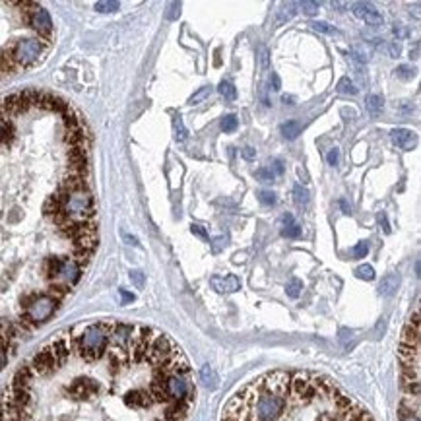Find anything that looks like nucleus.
I'll return each mask as SVG.
<instances>
[{
	"label": "nucleus",
	"mask_w": 421,
	"mask_h": 421,
	"mask_svg": "<svg viewBox=\"0 0 421 421\" xmlns=\"http://www.w3.org/2000/svg\"><path fill=\"white\" fill-rule=\"evenodd\" d=\"M192 369L173 338L150 326L78 324L21 365L0 398V421H184Z\"/></svg>",
	"instance_id": "f257e3e1"
},
{
	"label": "nucleus",
	"mask_w": 421,
	"mask_h": 421,
	"mask_svg": "<svg viewBox=\"0 0 421 421\" xmlns=\"http://www.w3.org/2000/svg\"><path fill=\"white\" fill-rule=\"evenodd\" d=\"M221 421H375L336 382L309 371H270L235 392Z\"/></svg>",
	"instance_id": "f03ea898"
},
{
	"label": "nucleus",
	"mask_w": 421,
	"mask_h": 421,
	"mask_svg": "<svg viewBox=\"0 0 421 421\" xmlns=\"http://www.w3.org/2000/svg\"><path fill=\"white\" fill-rule=\"evenodd\" d=\"M400 359V421H420V311L408 319L398 347Z\"/></svg>",
	"instance_id": "7ed1b4c3"
},
{
	"label": "nucleus",
	"mask_w": 421,
	"mask_h": 421,
	"mask_svg": "<svg viewBox=\"0 0 421 421\" xmlns=\"http://www.w3.org/2000/svg\"><path fill=\"white\" fill-rule=\"evenodd\" d=\"M62 212L68 218L76 220V221H93L95 204H93V196H91L89 188L87 190H76V192H70V194L62 196Z\"/></svg>",
	"instance_id": "20e7f679"
},
{
	"label": "nucleus",
	"mask_w": 421,
	"mask_h": 421,
	"mask_svg": "<svg viewBox=\"0 0 421 421\" xmlns=\"http://www.w3.org/2000/svg\"><path fill=\"white\" fill-rule=\"evenodd\" d=\"M49 47V41H43V39H21V41H16L12 43V57H14V62L18 64V68H27V66H33L41 55L45 53V49Z\"/></svg>",
	"instance_id": "39448f33"
},
{
	"label": "nucleus",
	"mask_w": 421,
	"mask_h": 421,
	"mask_svg": "<svg viewBox=\"0 0 421 421\" xmlns=\"http://www.w3.org/2000/svg\"><path fill=\"white\" fill-rule=\"evenodd\" d=\"M27 23L39 33V39L51 43V37H53V20H51V14H49L45 8H39V6H37V8L29 14Z\"/></svg>",
	"instance_id": "423d86ee"
},
{
	"label": "nucleus",
	"mask_w": 421,
	"mask_h": 421,
	"mask_svg": "<svg viewBox=\"0 0 421 421\" xmlns=\"http://www.w3.org/2000/svg\"><path fill=\"white\" fill-rule=\"evenodd\" d=\"M351 12H353L355 18L363 20L369 25H382V21H384L382 14L373 4H369V2H355V4H351Z\"/></svg>",
	"instance_id": "0eeeda50"
},
{
	"label": "nucleus",
	"mask_w": 421,
	"mask_h": 421,
	"mask_svg": "<svg viewBox=\"0 0 421 421\" xmlns=\"http://www.w3.org/2000/svg\"><path fill=\"white\" fill-rule=\"evenodd\" d=\"M80 278H82V266H78V262L74 258L64 256L62 266H60V281L72 289L80 281Z\"/></svg>",
	"instance_id": "6e6552de"
},
{
	"label": "nucleus",
	"mask_w": 421,
	"mask_h": 421,
	"mask_svg": "<svg viewBox=\"0 0 421 421\" xmlns=\"http://www.w3.org/2000/svg\"><path fill=\"white\" fill-rule=\"evenodd\" d=\"M390 138L400 150H412L418 144V136L410 128H396L390 132Z\"/></svg>",
	"instance_id": "1a4fd4ad"
},
{
	"label": "nucleus",
	"mask_w": 421,
	"mask_h": 421,
	"mask_svg": "<svg viewBox=\"0 0 421 421\" xmlns=\"http://www.w3.org/2000/svg\"><path fill=\"white\" fill-rule=\"evenodd\" d=\"M280 231L287 239H299L301 237V225L295 221V218L291 214H283L280 218Z\"/></svg>",
	"instance_id": "9d476101"
},
{
	"label": "nucleus",
	"mask_w": 421,
	"mask_h": 421,
	"mask_svg": "<svg viewBox=\"0 0 421 421\" xmlns=\"http://www.w3.org/2000/svg\"><path fill=\"white\" fill-rule=\"evenodd\" d=\"M210 283L214 285V289L216 291H220V293H229V291H237L239 287H241V281L235 278V276H229V278H220V276H214L212 280H210Z\"/></svg>",
	"instance_id": "9b49d317"
},
{
	"label": "nucleus",
	"mask_w": 421,
	"mask_h": 421,
	"mask_svg": "<svg viewBox=\"0 0 421 421\" xmlns=\"http://www.w3.org/2000/svg\"><path fill=\"white\" fill-rule=\"evenodd\" d=\"M16 70H18V64L14 62V57H12V45L0 47V76L14 74Z\"/></svg>",
	"instance_id": "f8f14e48"
},
{
	"label": "nucleus",
	"mask_w": 421,
	"mask_h": 421,
	"mask_svg": "<svg viewBox=\"0 0 421 421\" xmlns=\"http://www.w3.org/2000/svg\"><path fill=\"white\" fill-rule=\"evenodd\" d=\"M43 212H45V216H49V218H53V216H57L59 212H62V196H60L59 192H55L53 196H49L47 202H45V206H43Z\"/></svg>",
	"instance_id": "ddd939ff"
},
{
	"label": "nucleus",
	"mask_w": 421,
	"mask_h": 421,
	"mask_svg": "<svg viewBox=\"0 0 421 421\" xmlns=\"http://www.w3.org/2000/svg\"><path fill=\"white\" fill-rule=\"evenodd\" d=\"M365 107H367V111H369L373 117H377V115H381V113H382L384 99H382L381 95H367V99H365Z\"/></svg>",
	"instance_id": "4468645a"
},
{
	"label": "nucleus",
	"mask_w": 421,
	"mask_h": 421,
	"mask_svg": "<svg viewBox=\"0 0 421 421\" xmlns=\"http://www.w3.org/2000/svg\"><path fill=\"white\" fill-rule=\"evenodd\" d=\"M280 130H281L283 138H287V140H295V138L301 134V124H299L297 120H287V122H283V124L280 126Z\"/></svg>",
	"instance_id": "2eb2a0df"
},
{
	"label": "nucleus",
	"mask_w": 421,
	"mask_h": 421,
	"mask_svg": "<svg viewBox=\"0 0 421 421\" xmlns=\"http://www.w3.org/2000/svg\"><path fill=\"white\" fill-rule=\"evenodd\" d=\"M398 281H400V278H398L396 274L386 276V278L381 281V293H382V295H390V293L398 287Z\"/></svg>",
	"instance_id": "dca6fc26"
},
{
	"label": "nucleus",
	"mask_w": 421,
	"mask_h": 421,
	"mask_svg": "<svg viewBox=\"0 0 421 421\" xmlns=\"http://www.w3.org/2000/svg\"><path fill=\"white\" fill-rule=\"evenodd\" d=\"M218 91H220V95H221V97H225V101H233V99L237 97V89L233 87V84H231V82H227V80L220 82V85H218Z\"/></svg>",
	"instance_id": "f3484780"
},
{
	"label": "nucleus",
	"mask_w": 421,
	"mask_h": 421,
	"mask_svg": "<svg viewBox=\"0 0 421 421\" xmlns=\"http://www.w3.org/2000/svg\"><path fill=\"white\" fill-rule=\"evenodd\" d=\"M120 8V4L117 0H101V2H95V10L101 12V14H111V12H117Z\"/></svg>",
	"instance_id": "a211bd4d"
},
{
	"label": "nucleus",
	"mask_w": 421,
	"mask_h": 421,
	"mask_svg": "<svg viewBox=\"0 0 421 421\" xmlns=\"http://www.w3.org/2000/svg\"><path fill=\"white\" fill-rule=\"evenodd\" d=\"M173 128H175V140H177V142H184V140L188 138V130L184 128V122H182L180 117H177V119L173 120Z\"/></svg>",
	"instance_id": "6ab92c4d"
},
{
	"label": "nucleus",
	"mask_w": 421,
	"mask_h": 421,
	"mask_svg": "<svg viewBox=\"0 0 421 421\" xmlns=\"http://www.w3.org/2000/svg\"><path fill=\"white\" fill-rule=\"evenodd\" d=\"M315 31H321V33H326V35H340V31H338L334 25H330V23H326V21H311L309 23Z\"/></svg>",
	"instance_id": "aec40b11"
},
{
	"label": "nucleus",
	"mask_w": 421,
	"mask_h": 421,
	"mask_svg": "<svg viewBox=\"0 0 421 421\" xmlns=\"http://www.w3.org/2000/svg\"><path fill=\"white\" fill-rule=\"evenodd\" d=\"M293 200H295L297 206H305V204L309 202V190H307L305 186L297 184V186L293 188Z\"/></svg>",
	"instance_id": "412c9836"
},
{
	"label": "nucleus",
	"mask_w": 421,
	"mask_h": 421,
	"mask_svg": "<svg viewBox=\"0 0 421 421\" xmlns=\"http://www.w3.org/2000/svg\"><path fill=\"white\" fill-rule=\"evenodd\" d=\"M338 91L343 93V95H355V93H357V87H355V84L345 76V78H341V80L338 82Z\"/></svg>",
	"instance_id": "4be33fe9"
},
{
	"label": "nucleus",
	"mask_w": 421,
	"mask_h": 421,
	"mask_svg": "<svg viewBox=\"0 0 421 421\" xmlns=\"http://www.w3.org/2000/svg\"><path fill=\"white\" fill-rule=\"evenodd\" d=\"M237 126H239V120H237L235 115H227V117L221 119V130L223 132H235Z\"/></svg>",
	"instance_id": "5701e85b"
},
{
	"label": "nucleus",
	"mask_w": 421,
	"mask_h": 421,
	"mask_svg": "<svg viewBox=\"0 0 421 421\" xmlns=\"http://www.w3.org/2000/svg\"><path fill=\"white\" fill-rule=\"evenodd\" d=\"M355 276H357V278H361V280H367V281H371V280H375V270H373V266H369V264H363V266L355 268Z\"/></svg>",
	"instance_id": "b1692460"
},
{
	"label": "nucleus",
	"mask_w": 421,
	"mask_h": 421,
	"mask_svg": "<svg viewBox=\"0 0 421 421\" xmlns=\"http://www.w3.org/2000/svg\"><path fill=\"white\" fill-rule=\"evenodd\" d=\"M297 6L301 8V12H303L305 16H315V14L319 12V8H321L319 2H309V0H303V2H299Z\"/></svg>",
	"instance_id": "393cba45"
},
{
	"label": "nucleus",
	"mask_w": 421,
	"mask_h": 421,
	"mask_svg": "<svg viewBox=\"0 0 421 421\" xmlns=\"http://www.w3.org/2000/svg\"><path fill=\"white\" fill-rule=\"evenodd\" d=\"M301 289H303V281H301V280H297V278H293V280L285 285V291H287V295H289V297H297V295L301 293Z\"/></svg>",
	"instance_id": "a878e982"
},
{
	"label": "nucleus",
	"mask_w": 421,
	"mask_h": 421,
	"mask_svg": "<svg viewBox=\"0 0 421 421\" xmlns=\"http://www.w3.org/2000/svg\"><path fill=\"white\" fill-rule=\"evenodd\" d=\"M210 93H212V87L204 85V87H200V89H198V91H196V93H194V95H192V97L188 99V103H190V105H196V103L204 101V99H206V97H208Z\"/></svg>",
	"instance_id": "bb28decb"
},
{
	"label": "nucleus",
	"mask_w": 421,
	"mask_h": 421,
	"mask_svg": "<svg viewBox=\"0 0 421 421\" xmlns=\"http://www.w3.org/2000/svg\"><path fill=\"white\" fill-rule=\"evenodd\" d=\"M349 253H351L353 258H365L367 253H369V243H367V241H359Z\"/></svg>",
	"instance_id": "cd10ccee"
},
{
	"label": "nucleus",
	"mask_w": 421,
	"mask_h": 421,
	"mask_svg": "<svg viewBox=\"0 0 421 421\" xmlns=\"http://www.w3.org/2000/svg\"><path fill=\"white\" fill-rule=\"evenodd\" d=\"M258 200H260V204H264V206H274L276 204V194L272 192V190H260L258 192Z\"/></svg>",
	"instance_id": "c85d7f7f"
},
{
	"label": "nucleus",
	"mask_w": 421,
	"mask_h": 421,
	"mask_svg": "<svg viewBox=\"0 0 421 421\" xmlns=\"http://www.w3.org/2000/svg\"><path fill=\"white\" fill-rule=\"evenodd\" d=\"M394 74H396V78H400V80H412V78H414V70H412L410 66H406V64L398 66V68L394 70Z\"/></svg>",
	"instance_id": "c756f323"
},
{
	"label": "nucleus",
	"mask_w": 421,
	"mask_h": 421,
	"mask_svg": "<svg viewBox=\"0 0 421 421\" xmlns=\"http://www.w3.org/2000/svg\"><path fill=\"white\" fill-rule=\"evenodd\" d=\"M254 177L260 180V182H270V180H274V175L270 173V169L268 167H260L254 171Z\"/></svg>",
	"instance_id": "7c9ffc66"
},
{
	"label": "nucleus",
	"mask_w": 421,
	"mask_h": 421,
	"mask_svg": "<svg viewBox=\"0 0 421 421\" xmlns=\"http://www.w3.org/2000/svg\"><path fill=\"white\" fill-rule=\"evenodd\" d=\"M326 161H328V165H332V167L340 165V150H338V148H332V150L326 154Z\"/></svg>",
	"instance_id": "2f4dec72"
},
{
	"label": "nucleus",
	"mask_w": 421,
	"mask_h": 421,
	"mask_svg": "<svg viewBox=\"0 0 421 421\" xmlns=\"http://www.w3.org/2000/svg\"><path fill=\"white\" fill-rule=\"evenodd\" d=\"M270 173H272V175H274V177H276V175H281V173H283V171H285V167H283V161H281V160H274V161H272V163H270Z\"/></svg>",
	"instance_id": "473e14b6"
},
{
	"label": "nucleus",
	"mask_w": 421,
	"mask_h": 421,
	"mask_svg": "<svg viewBox=\"0 0 421 421\" xmlns=\"http://www.w3.org/2000/svg\"><path fill=\"white\" fill-rule=\"evenodd\" d=\"M179 14H180V4H179V2H171V4H169L167 20H177Z\"/></svg>",
	"instance_id": "72a5a7b5"
},
{
	"label": "nucleus",
	"mask_w": 421,
	"mask_h": 421,
	"mask_svg": "<svg viewBox=\"0 0 421 421\" xmlns=\"http://www.w3.org/2000/svg\"><path fill=\"white\" fill-rule=\"evenodd\" d=\"M268 82H270V89H274V91H280L281 89V80H280V76L276 74V72H272L270 74V78H268Z\"/></svg>",
	"instance_id": "f704fd0d"
},
{
	"label": "nucleus",
	"mask_w": 421,
	"mask_h": 421,
	"mask_svg": "<svg viewBox=\"0 0 421 421\" xmlns=\"http://www.w3.org/2000/svg\"><path fill=\"white\" fill-rule=\"evenodd\" d=\"M268 57H270V55H268V49L262 47V49H260V66H262L264 70L270 66V59H268Z\"/></svg>",
	"instance_id": "c9c22d12"
},
{
	"label": "nucleus",
	"mask_w": 421,
	"mask_h": 421,
	"mask_svg": "<svg viewBox=\"0 0 421 421\" xmlns=\"http://www.w3.org/2000/svg\"><path fill=\"white\" fill-rule=\"evenodd\" d=\"M190 231H192L194 235L202 237V239H208V231H206L202 225H198V223H192V225H190Z\"/></svg>",
	"instance_id": "e433bc0d"
},
{
	"label": "nucleus",
	"mask_w": 421,
	"mask_h": 421,
	"mask_svg": "<svg viewBox=\"0 0 421 421\" xmlns=\"http://www.w3.org/2000/svg\"><path fill=\"white\" fill-rule=\"evenodd\" d=\"M130 280H132L138 287H142V285H144V274H142V272H138V270L130 272Z\"/></svg>",
	"instance_id": "4c0bfd02"
},
{
	"label": "nucleus",
	"mask_w": 421,
	"mask_h": 421,
	"mask_svg": "<svg viewBox=\"0 0 421 421\" xmlns=\"http://www.w3.org/2000/svg\"><path fill=\"white\" fill-rule=\"evenodd\" d=\"M243 158H245V160H249V161L254 160V158H256V150L251 148V146H247V148L243 150Z\"/></svg>",
	"instance_id": "58836bf2"
},
{
	"label": "nucleus",
	"mask_w": 421,
	"mask_h": 421,
	"mask_svg": "<svg viewBox=\"0 0 421 421\" xmlns=\"http://www.w3.org/2000/svg\"><path fill=\"white\" fill-rule=\"evenodd\" d=\"M388 51H390V57H394V59H396V57L400 55V51H402V49H400V45H398V43H390V45H388Z\"/></svg>",
	"instance_id": "ea45409f"
},
{
	"label": "nucleus",
	"mask_w": 421,
	"mask_h": 421,
	"mask_svg": "<svg viewBox=\"0 0 421 421\" xmlns=\"http://www.w3.org/2000/svg\"><path fill=\"white\" fill-rule=\"evenodd\" d=\"M258 95H260V99H262V103H264L266 107H270V105H272V103H270V99H268V95H266V87H260V93H258Z\"/></svg>",
	"instance_id": "a19ab883"
},
{
	"label": "nucleus",
	"mask_w": 421,
	"mask_h": 421,
	"mask_svg": "<svg viewBox=\"0 0 421 421\" xmlns=\"http://www.w3.org/2000/svg\"><path fill=\"white\" fill-rule=\"evenodd\" d=\"M379 221H382L384 231H386V233H390V227H388V221H386V216H384V214H381V216H379Z\"/></svg>",
	"instance_id": "79ce46f5"
},
{
	"label": "nucleus",
	"mask_w": 421,
	"mask_h": 421,
	"mask_svg": "<svg viewBox=\"0 0 421 421\" xmlns=\"http://www.w3.org/2000/svg\"><path fill=\"white\" fill-rule=\"evenodd\" d=\"M281 101H283L285 105H295V97H293V95H283Z\"/></svg>",
	"instance_id": "37998d69"
},
{
	"label": "nucleus",
	"mask_w": 421,
	"mask_h": 421,
	"mask_svg": "<svg viewBox=\"0 0 421 421\" xmlns=\"http://www.w3.org/2000/svg\"><path fill=\"white\" fill-rule=\"evenodd\" d=\"M124 241H126L128 245H134V247H138V239H136V237H132V235H124Z\"/></svg>",
	"instance_id": "c03bdc74"
},
{
	"label": "nucleus",
	"mask_w": 421,
	"mask_h": 421,
	"mask_svg": "<svg viewBox=\"0 0 421 421\" xmlns=\"http://www.w3.org/2000/svg\"><path fill=\"white\" fill-rule=\"evenodd\" d=\"M120 295H122V301H134V295L124 291V289H120Z\"/></svg>",
	"instance_id": "a18cd8bd"
},
{
	"label": "nucleus",
	"mask_w": 421,
	"mask_h": 421,
	"mask_svg": "<svg viewBox=\"0 0 421 421\" xmlns=\"http://www.w3.org/2000/svg\"><path fill=\"white\" fill-rule=\"evenodd\" d=\"M340 206H341L343 214H351V206H347V202H345V200H340Z\"/></svg>",
	"instance_id": "49530a36"
},
{
	"label": "nucleus",
	"mask_w": 421,
	"mask_h": 421,
	"mask_svg": "<svg viewBox=\"0 0 421 421\" xmlns=\"http://www.w3.org/2000/svg\"><path fill=\"white\" fill-rule=\"evenodd\" d=\"M12 212H14V214H12V216H10V221H18V220H20V218H21V214H20V210H18V208H14V210H12Z\"/></svg>",
	"instance_id": "de8ad7c7"
}]
</instances>
